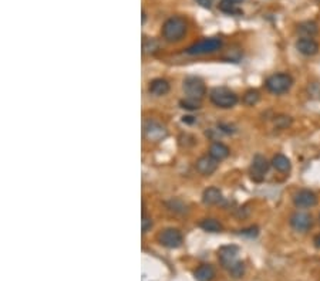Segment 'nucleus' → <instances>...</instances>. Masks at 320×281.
I'll use <instances>...</instances> for the list:
<instances>
[{"mask_svg": "<svg viewBox=\"0 0 320 281\" xmlns=\"http://www.w3.org/2000/svg\"><path fill=\"white\" fill-rule=\"evenodd\" d=\"M187 29H188V24L185 19L179 16H174L164 23L161 33H162V37L165 38V41L175 43L184 37V34L187 33Z\"/></svg>", "mask_w": 320, "mask_h": 281, "instance_id": "f257e3e1", "label": "nucleus"}, {"mask_svg": "<svg viewBox=\"0 0 320 281\" xmlns=\"http://www.w3.org/2000/svg\"><path fill=\"white\" fill-rule=\"evenodd\" d=\"M292 84H293V78L290 75L279 73V74L270 75L266 80L265 87L269 93L275 94V95H282V94L287 93L290 90Z\"/></svg>", "mask_w": 320, "mask_h": 281, "instance_id": "f03ea898", "label": "nucleus"}, {"mask_svg": "<svg viewBox=\"0 0 320 281\" xmlns=\"http://www.w3.org/2000/svg\"><path fill=\"white\" fill-rule=\"evenodd\" d=\"M211 101L213 105L219 107V108H224V110H228V108H232L238 104V95L228 90L225 87H216L211 91Z\"/></svg>", "mask_w": 320, "mask_h": 281, "instance_id": "7ed1b4c3", "label": "nucleus"}, {"mask_svg": "<svg viewBox=\"0 0 320 281\" xmlns=\"http://www.w3.org/2000/svg\"><path fill=\"white\" fill-rule=\"evenodd\" d=\"M222 47V40L218 37L204 38L195 44H192L191 47L187 49V53L189 56H202V54H211L218 51Z\"/></svg>", "mask_w": 320, "mask_h": 281, "instance_id": "20e7f679", "label": "nucleus"}, {"mask_svg": "<svg viewBox=\"0 0 320 281\" xmlns=\"http://www.w3.org/2000/svg\"><path fill=\"white\" fill-rule=\"evenodd\" d=\"M184 91L188 95V98L194 99H202L207 94V87L204 81L198 77H188L184 80Z\"/></svg>", "mask_w": 320, "mask_h": 281, "instance_id": "39448f33", "label": "nucleus"}, {"mask_svg": "<svg viewBox=\"0 0 320 281\" xmlns=\"http://www.w3.org/2000/svg\"><path fill=\"white\" fill-rule=\"evenodd\" d=\"M158 242L161 246L167 247V248H178L184 239L179 230L177 229H165L158 234Z\"/></svg>", "mask_w": 320, "mask_h": 281, "instance_id": "423d86ee", "label": "nucleus"}, {"mask_svg": "<svg viewBox=\"0 0 320 281\" xmlns=\"http://www.w3.org/2000/svg\"><path fill=\"white\" fill-rule=\"evenodd\" d=\"M238 254H239V248L236 246H224L218 251L219 262L222 263V265L228 270H231L236 263L239 262Z\"/></svg>", "mask_w": 320, "mask_h": 281, "instance_id": "0eeeda50", "label": "nucleus"}, {"mask_svg": "<svg viewBox=\"0 0 320 281\" xmlns=\"http://www.w3.org/2000/svg\"><path fill=\"white\" fill-rule=\"evenodd\" d=\"M144 135L148 141L152 142H158V141H162L164 138H167L168 131L165 130L164 125H161L160 122H155V121H148L144 127Z\"/></svg>", "mask_w": 320, "mask_h": 281, "instance_id": "6e6552de", "label": "nucleus"}, {"mask_svg": "<svg viewBox=\"0 0 320 281\" xmlns=\"http://www.w3.org/2000/svg\"><path fill=\"white\" fill-rule=\"evenodd\" d=\"M267 169H269V162L266 161V158L262 155H256L250 165V178L255 182H262Z\"/></svg>", "mask_w": 320, "mask_h": 281, "instance_id": "1a4fd4ad", "label": "nucleus"}, {"mask_svg": "<svg viewBox=\"0 0 320 281\" xmlns=\"http://www.w3.org/2000/svg\"><path fill=\"white\" fill-rule=\"evenodd\" d=\"M290 226L296 230V231H301L304 233L307 231L312 226H313V219L310 215L304 213V212H296L292 215L290 217Z\"/></svg>", "mask_w": 320, "mask_h": 281, "instance_id": "9d476101", "label": "nucleus"}, {"mask_svg": "<svg viewBox=\"0 0 320 281\" xmlns=\"http://www.w3.org/2000/svg\"><path fill=\"white\" fill-rule=\"evenodd\" d=\"M293 202H295L296 206L301 207V209H309V207H313L318 205V196L312 190L303 189V190H299L295 195Z\"/></svg>", "mask_w": 320, "mask_h": 281, "instance_id": "9b49d317", "label": "nucleus"}, {"mask_svg": "<svg viewBox=\"0 0 320 281\" xmlns=\"http://www.w3.org/2000/svg\"><path fill=\"white\" fill-rule=\"evenodd\" d=\"M218 162H219V161H216V159L212 158L211 155H205V156H201V158L196 161L195 169H196L201 175L209 176V175H212V173L218 169Z\"/></svg>", "mask_w": 320, "mask_h": 281, "instance_id": "f8f14e48", "label": "nucleus"}, {"mask_svg": "<svg viewBox=\"0 0 320 281\" xmlns=\"http://www.w3.org/2000/svg\"><path fill=\"white\" fill-rule=\"evenodd\" d=\"M296 49L299 50V53H302L303 56H315L319 53V44L318 41H315L313 38L302 37L296 41Z\"/></svg>", "mask_w": 320, "mask_h": 281, "instance_id": "ddd939ff", "label": "nucleus"}, {"mask_svg": "<svg viewBox=\"0 0 320 281\" xmlns=\"http://www.w3.org/2000/svg\"><path fill=\"white\" fill-rule=\"evenodd\" d=\"M148 91L152 95H157V97H161V95H165L170 91V84L167 80H162V78H157V80H152L148 85Z\"/></svg>", "mask_w": 320, "mask_h": 281, "instance_id": "4468645a", "label": "nucleus"}, {"mask_svg": "<svg viewBox=\"0 0 320 281\" xmlns=\"http://www.w3.org/2000/svg\"><path fill=\"white\" fill-rule=\"evenodd\" d=\"M222 200V192L218 187H208L204 190L202 195V202L205 205H218Z\"/></svg>", "mask_w": 320, "mask_h": 281, "instance_id": "2eb2a0df", "label": "nucleus"}, {"mask_svg": "<svg viewBox=\"0 0 320 281\" xmlns=\"http://www.w3.org/2000/svg\"><path fill=\"white\" fill-rule=\"evenodd\" d=\"M194 277L196 281H212L215 277V270L209 264H202L194 271Z\"/></svg>", "mask_w": 320, "mask_h": 281, "instance_id": "dca6fc26", "label": "nucleus"}, {"mask_svg": "<svg viewBox=\"0 0 320 281\" xmlns=\"http://www.w3.org/2000/svg\"><path fill=\"white\" fill-rule=\"evenodd\" d=\"M298 33L301 34L302 37L312 38L319 33V27H318V24L315 21L307 20V21H303V23H301L298 26Z\"/></svg>", "mask_w": 320, "mask_h": 281, "instance_id": "f3484780", "label": "nucleus"}, {"mask_svg": "<svg viewBox=\"0 0 320 281\" xmlns=\"http://www.w3.org/2000/svg\"><path fill=\"white\" fill-rule=\"evenodd\" d=\"M272 165H273V168L276 169V170H279L282 173H289L290 169H292V164H290L289 158H286L282 153H278V155L273 156Z\"/></svg>", "mask_w": 320, "mask_h": 281, "instance_id": "a211bd4d", "label": "nucleus"}, {"mask_svg": "<svg viewBox=\"0 0 320 281\" xmlns=\"http://www.w3.org/2000/svg\"><path fill=\"white\" fill-rule=\"evenodd\" d=\"M209 155L215 158L216 161H222L229 156V148L222 142H213L209 148Z\"/></svg>", "mask_w": 320, "mask_h": 281, "instance_id": "6ab92c4d", "label": "nucleus"}, {"mask_svg": "<svg viewBox=\"0 0 320 281\" xmlns=\"http://www.w3.org/2000/svg\"><path fill=\"white\" fill-rule=\"evenodd\" d=\"M199 226H201V229H204L205 231H209V233H219L224 229L222 225L215 219H205V220L201 222Z\"/></svg>", "mask_w": 320, "mask_h": 281, "instance_id": "aec40b11", "label": "nucleus"}, {"mask_svg": "<svg viewBox=\"0 0 320 281\" xmlns=\"http://www.w3.org/2000/svg\"><path fill=\"white\" fill-rule=\"evenodd\" d=\"M219 9L226 13V15H241V10L236 7V4H233V3H231V1H226V0H221V3H219Z\"/></svg>", "mask_w": 320, "mask_h": 281, "instance_id": "412c9836", "label": "nucleus"}, {"mask_svg": "<svg viewBox=\"0 0 320 281\" xmlns=\"http://www.w3.org/2000/svg\"><path fill=\"white\" fill-rule=\"evenodd\" d=\"M179 105L184 108V110H189V111H195V110H199L201 108V102L199 99H194V98H185L179 102Z\"/></svg>", "mask_w": 320, "mask_h": 281, "instance_id": "4be33fe9", "label": "nucleus"}, {"mask_svg": "<svg viewBox=\"0 0 320 281\" xmlns=\"http://www.w3.org/2000/svg\"><path fill=\"white\" fill-rule=\"evenodd\" d=\"M258 101H259V93L256 90H249L244 95V102H245L246 105H249V107L255 105Z\"/></svg>", "mask_w": 320, "mask_h": 281, "instance_id": "5701e85b", "label": "nucleus"}, {"mask_svg": "<svg viewBox=\"0 0 320 281\" xmlns=\"http://www.w3.org/2000/svg\"><path fill=\"white\" fill-rule=\"evenodd\" d=\"M307 94L313 99H320V83H310L307 85Z\"/></svg>", "mask_w": 320, "mask_h": 281, "instance_id": "b1692460", "label": "nucleus"}, {"mask_svg": "<svg viewBox=\"0 0 320 281\" xmlns=\"http://www.w3.org/2000/svg\"><path fill=\"white\" fill-rule=\"evenodd\" d=\"M292 124V119H290V116H286V115H279V116H276V119H275V125L278 127V128H287L289 125Z\"/></svg>", "mask_w": 320, "mask_h": 281, "instance_id": "393cba45", "label": "nucleus"}, {"mask_svg": "<svg viewBox=\"0 0 320 281\" xmlns=\"http://www.w3.org/2000/svg\"><path fill=\"white\" fill-rule=\"evenodd\" d=\"M168 206L171 207L172 212H177V213H185V210H187V206L181 200H171Z\"/></svg>", "mask_w": 320, "mask_h": 281, "instance_id": "a878e982", "label": "nucleus"}, {"mask_svg": "<svg viewBox=\"0 0 320 281\" xmlns=\"http://www.w3.org/2000/svg\"><path fill=\"white\" fill-rule=\"evenodd\" d=\"M155 50H158V44L154 40H145L144 41V51L145 53H154Z\"/></svg>", "mask_w": 320, "mask_h": 281, "instance_id": "bb28decb", "label": "nucleus"}, {"mask_svg": "<svg viewBox=\"0 0 320 281\" xmlns=\"http://www.w3.org/2000/svg\"><path fill=\"white\" fill-rule=\"evenodd\" d=\"M141 226H142V233H147L152 227V219L147 215H142V220H141Z\"/></svg>", "mask_w": 320, "mask_h": 281, "instance_id": "cd10ccee", "label": "nucleus"}, {"mask_svg": "<svg viewBox=\"0 0 320 281\" xmlns=\"http://www.w3.org/2000/svg\"><path fill=\"white\" fill-rule=\"evenodd\" d=\"M242 236H248V237H256L258 236V227H250V229H245L241 230Z\"/></svg>", "mask_w": 320, "mask_h": 281, "instance_id": "c85d7f7f", "label": "nucleus"}, {"mask_svg": "<svg viewBox=\"0 0 320 281\" xmlns=\"http://www.w3.org/2000/svg\"><path fill=\"white\" fill-rule=\"evenodd\" d=\"M198 1V4H201L202 7H205V9H211V6H212V1L211 0H196Z\"/></svg>", "mask_w": 320, "mask_h": 281, "instance_id": "c756f323", "label": "nucleus"}, {"mask_svg": "<svg viewBox=\"0 0 320 281\" xmlns=\"http://www.w3.org/2000/svg\"><path fill=\"white\" fill-rule=\"evenodd\" d=\"M182 121H184V122H187V124H192V122H195L194 116H191V115H188V116H184V118H182Z\"/></svg>", "mask_w": 320, "mask_h": 281, "instance_id": "7c9ffc66", "label": "nucleus"}, {"mask_svg": "<svg viewBox=\"0 0 320 281\" xmlns=\"http://www.w3.org/2000/svg\"><path fill=\"white\" fill-rule=\"evenodd\" d=\"M313 243H315V247H316V248H320V234H318V236L315 237Z\"/></svg>", "mask_w": 320, "mask_h": 281, "instance_id": "2f4dec72", "label": "nucleus"}, {"mask_svg": "<svg viewBox=\"0 0 320 281\" xmlns=\"http://www.w3.org/2000/svg\"><path fill=\"white\" fill-rule=\"evenodd\" d=\"M226 1H231V3H233V4H238V3H242L244 0H226Z\"/></svg>", "mask_w": 320, "mask_h": 281, "instance_id": "473e14b6", "label": "nucleus"}, {"mask_svg": "<svg viewBox=\"0 0 320 281\" xmlns=\"http://www.w3.org/2000/svg\"><path fill=\"white\" fill-rule=\"evenodd\" d=\"M318 1H320V0H318Z\"/></svg>", "mask_w": 320, "mask_h": 281, "instance_id": "72a5a7b5", "label": "nucleus"}]
</instances>
